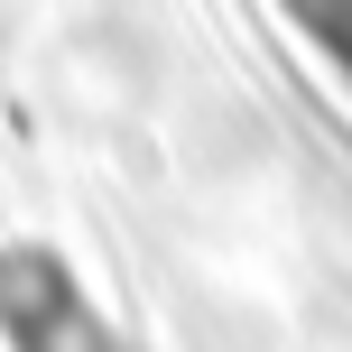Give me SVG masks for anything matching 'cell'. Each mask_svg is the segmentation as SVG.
Segmentation results:
<instances>
[{
	"label": "cell",
	"instance_id": "6da1fadb",
	"mask_svg": "<svg viewBox=\"0 0 352 352\" xmlns=\"http://www.w3.org/2000/svg\"><path fill=\"white\" fill-rule=\"evenodd\" d=\"M297 19V37L334 65V84H352V0H278Z\"/></svg>",
	"mask_w": 352,
	"mask_h": 352
}]
</instances>
